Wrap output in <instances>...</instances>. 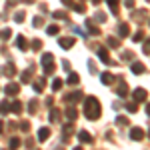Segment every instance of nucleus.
Listing matches in <instances>:
<instances>
[{
    "mask_svg": "<svg viewBox=\"0 0 150 150\" xmlns=\"http://www.w3.org/2000/svg\"><path fill=\"white\" fill-rule=\"evenodd\" d=\"M84 116H86L88 120L100 118V104H98V98L88 96V98L84 100Z\"/></svg>",
    "mask_w": 150,
    "mask_h": 150,
    "instance_id": "nucleus-1",
    "label": "nucleus"
},
{
    "mask_svg": "<svg viewBox=\"0 0 150 150\" xmlns=\"http://www.w3.org/2000/svg\"><path fill=\"white\" fill-rule=\"evenodd\" d=\"M40 62H42L44 74H52L54 68H56V64H54V54H52V52H44L42 58H40Z\"/></svg>",
    "mask_w": 150,
    "mask_h": 150,
    "instance_id": "nucleus-2",
    "label": "nucleus"
},
{
    "mask_svg": "<svg viewBox=\"0 0 150 150\" xmlns=\"http://www.w3.org/2000/svg\"><path fill=\"white\" fill-rule=\"evenodd\" d=\"M64 100H66V104H76V102H80L82 100V92L80 90H74V92H70L64 96Z\"/></svg>",
    "mask_w": 150,
    "mask_h": 150,
    "instance_id": "nucleus-3",
    "label": "nucleus"
},
{
    "mask_svg": "<svg viewBox=\"0 0 150 150\" xmlns=\"http://www.w3.org/2000/svg\"><path fill=\"white\" fill-rule=\"evenodd\" d=\"M146 90L144 88H136V90H132V98H134V102H144L146 100Z\"/></svg>",
    "mask_w": 150,
    "mask_h": 150,
    "instance_id": "nucleus-4",
    "label": "nucleus"
},
{
    "mask_svg": "<svg viewBox=\"0 0 150 150\" xmlns=\"http://www.w3.org/2000/svg\"><path fill=\"white\" fill-rule=\"evenodd\" d=\"M0 74H2V76H8V78H12V76L16 74V68H14V64H12V62H8L6 66H2V68H0Z\"/></svg>",
    "mask_w": 150,
    "mask_h": 150,
    "instance_id": "nucleus-5",
    "label": "nucleus"
},
{
    "mask_svg": "<svg viewBox=\"0 0 150 150\" xmlns=\"http://www.w3.org/2000/svg\"><path fill=\"white\" fill-rule=\"evenodd\" d=\"M74 42H76V40H74L72 36H64V38H60V40H58V44H60V48H64V50H68V48H72V46H74Z\"/></svg>",
    "mask_w": 150,
    "mask_h": 150,
    "instance_id": "nucleus-6",
    "label": "nucleus"
},
{
    "mask_svg": "<svg viewBox=\"0 0 150 150\" xmlns=\"http://www.w3.org/2000/svg\"><path fill=\"white\" fill-rule=\"evenodd\" d=\"M130 138L136 140V142H140V140L144 138V130H142V128H138V126H134L132 130H130Z\"/></svg>",
    "mask_w": 150,
    "mask_h": 150,
    "instance_id": "nucleus-7",
    "label": "nucleus"
},
{
    "mask_svg": "<svg viewBox=\"0 0 150 150\" xmlns=\"http://www.w3.org/2000/svg\"><path fill=\"white\" fill-rule=\"evenodd\" d=\"M98 58H100V62H104V64H112V60H110V56H108V50L104 46L98 48Z\"/></svg>",
    "mask_w": 150,
    "mask_h": 150,
    "instance_id": "nucleus-8",
    "label": "nucleus"
},
{
    "mask_svg": "<svg viewBox=\"0 0 150 150\" xmlns=\"http://www.w3.org/2000/svg\"><path fill=\"white\" fill-rule=\"evenodd\" d=\"M100 82L106 84V86H110V84L114 82V74H112V72H100Z\"/></svg>",
    "mask_w": 150,
    "mask_h": 150,
    "instance_id": "nucleus-9",
    "label": "nucleus"
},
{
    "mask_svg": "<svg viewBox=\"0 0 150 150\" xmlns=\"http://www.w3.org/2000/svg\"><path fill=\"white\" fill-rule=\"evenodd\" d=\"M78 140H80V142H86V144H92V136H90V132H86V130H80V132H78Z\"/></svg>",
    "mask_w": 150,
    "mask_h": 150,
    "instance_id": "nucleus-10",
    "label": "nucleus"
},
{
    "mask_svg": "<svg viewBox=\"0 0 150 150\" xmlns=\"http://www.w3.org/2000/svg\"><path fill=\"white\" fill-rule=\"evenodd\" d=\"M76 116H78L76 108H74L72 104H68V108H66V118H68L70 122H74V120H76Z\"/></svg>",
    "mask_w": 150,
    "mask_h": 150,
    "instance_id": "nucleus-11",
    "label": "nucleus"
},
{
    "mask_svg": "<svg viewBox=\"0 0 150 150\" xmlns=\"http://www.w3.org/2000/svg\"><path fill=\"white\" fill-rule=\"evenodd\" d=\"M16 48H20V50H28V44H26V38H24L22 34H18L16 36Z\"/></svg>",
    "mask_w": 150,
    "mask_h": 150,
    "instance_id": "nucleus-12",
    "label": "nucleus"
},
{
    "mask_svg": "<svg viewBox=\"0 0 150 150\" xmlns=\"http://www.w3.org/2000/svg\"><path fill=\"white\" fill-rule=\"evenodd\" d=\"M116 92H118V96H120V98H124V96L128 94V86H126V82H124V80H120L118 88H116Z\"/></svg>",
    "mask_w": 150,
    "mask_h": 150,
    "instance_id": "nucleus-13",
    "label": "nucleus"
},
{
    "mask_svg": "<svg viewBox=\"0 0 150 150\" xmlns=\"http://www.w3.org/2000/svg\"><path fill=\"white\" fill-rule=\"evenodd\" d=\"M130 34V28H128V24H118V36H120V38H126V36Z\"/></svg>",
    "mask_w": 150,
    "mask_h": 150,
    "instance_id": "nucleus-14",
    "label": "nucleus"
},
{
    "mask_svg": "<svg viewBox=\"0 0 150 150\" xmlns=\"http://www.w3.org/2000/svg\"><path fill=\"white\" fill-rule=\"evenodd\" d=\"M32 86H34L36 92H42V90H44V86H46V80H44V78H38V80L32 82Z\"/></svg>",
    "mask_w": 150,
    "mask_h": 150,
    "instance_id": "nucleus-15",
    "label": "nucleus"
},
{
    "mask_svg": "<svg viewBox=\"0 0 150 150\" xmlns=\"http://www.w3.org/2000/svg\"><path fill=\"white\" fill-rule=\"evenodd\" d=\"M130 70H132V74H142V72H144V64H142V62H132Z\"/></svg>",
    "mask_w": 150,
    "mask_h": 150,
    "instance_id": "nucleus-16",
    "label": "nucleus"
},
{
    "mask_svg": "<svg viewBox=\"0 0 150 150\" xmlns=\"http://www.w3.org/2000/svg\"><path fill=\"white\" fill-rule=\"evenodd\" d=\"M30 80H32V68L24 70V72H22V76H20V82H22V84H28Z\"/></svg>",
    "mask_w": 150,
    "mask_h": 150,
    "instance_id": "nucleus-17",
    "label": "nucleus"
},
{
    "mask_svg": "<svg viewBox=\"0 0 150 150\" xmlns=\"http://www.w3.org/2000/svg\"><path fill=\"white\" fill-rule=\"evenodd\" d=\"M10 112H14V114H20V112H22V102H20V100H14V102L10 104Z\"/></svg>",
    "mask_w": 150,
    "mask_h": 150,
    "instance_id": "nucleus-18",
    "label": "nucleus"
},
{
    "mask_svg": "<svg viewBox=\"0 0 150 150\" xmlns=\"http://www.w3.org/2000/svg\"><path fill=\"white\" fill-rule=\"evenodd\" d=\"M4 90H6V94H8V96H14V94H16V92H18V90H20V86L12 82V84H8V86H6Z\"/></svg>",
    "mask_w": 150,
    "mask_h": 150,
    "instance_id": "nucleus-19",
    "label": "nucleus"
},
{
    "mask_svg": "<svg viewBox=\"0 0 150 150\" xmlns=\"http://www.w3.org/2000/svg\"><path fill=\"white\" fill-rule=\"evenodd\" d=\"M48 136H50V130H48V128H40V130H38V140H40V142L48 140Z\"/></svg>",
    "mask_w": 150,
    "mask_h": 150,
    "instance_id": "nucleus-20",
    "label": "nucleus"
},
{
    "mask_svg": "<svg viewBox=\"0 0 150 150\" xmlns=\"http://www.w3.org/2000/svg\"><path fill=\"white\" fill-rule=\"evenodd\" d=\"M86 28H88V32H90V34H100V30H98V28H96V26H94V22L92 20H86Z\"/></svg>",
    "mask_w": 150,
    "mask_h": 150,
    "instance_id": "nucleus-21",
    "label": "nucleus"
},
{
    "mask_svg": "<svg viewBox=\"0 0 150 150\" xmlns=\"http://www.w3.org/2000/svg\"><path fill=\"white\" fill-rule=\"evenodd\" d=\"M66 82H68L70 86H76V84H78V82H80V76H78V74H74V72H72V74H70L68 78H66Z\"/></svg>",
    "mask_w": 150,
    "mask_h": 150,
    "instance_id": "nucleus-22",
    "label": "nucleus"
},
{
    "mask_svg": "<svg viewBox=\"0 0 150 150\" xmlns=\"http://www.w3.org/2000/svg\"><path fill=\"white\" fill-rule=\"evenodd\" d=\"M52 18H56V20H68V14L62 10H56V12H52Z\"/></svg>",
    "mask_w": 150,
    "mask_h": 150,
    "instance_id": "nucleus-23",
    "label": "nucleus"
},
{
    "mask_svg": "<svg viewBox=\"0 0 150 150\" xmlns=\"http://www.w3.org/2000/svg\"><path fill=\"white\" fill-rule=\"evenodd\" d=\"M106 2H108V6H110L112 14H118V2H120V0H106Z\"/></svg>",
    "mask_w": 150,
    "mask_h": 150,
    "instance_id": "nucleus-24",
    "label": "nucleus"
},
{
    "mask_svg": "<svg viewBox=\"0 0 150 150\" xmlns=\"http://www.w3.org/2000/svg\"><path fill=\"white\" fill-rule=\"evenodd\" d=\"M10 112V104L6 102V100H2L0 102V114H8Z\"/></svg>",
    "mask_w": 150,
    "mask_h": 150,
    "instance_id": "nucleus-25",
    "label": "nucleus"
},
{
    "mask_svg": "<svg viewBox=\"0 0 150 150\" xmlns=\"http://www.w3.org/2000/svg\"><path fill=\"white\" fill-rule=\"evenodd\" d=\"M46 32H48V34H50V36H56L58 32H60V28H58L56 24H50V26H48V28H46Z\"/></svg>",
    "mask_w": 150,
    "mask_h": 150,
    "instance_id": "nucleus-26",
    "label": "nucleus"
},
{
    "mask_svg": "<svg viewBox=\"0 0 150 150\" xmlns=\"http://www.w3.org/2000/svg\"><path fill=\"white\" fill-rule=\"evenodd\" d=\"M24 18H26V12L24 10H20V12L14 14V22H24Z\"/></svg>",
    "mask_w": 150,
    "mask_h": 150,
    "instance_id": "nucleus-27",
    "label": "nucleus"
},
{
    "mask_svg": "<svg viewBox=\"0 0 150 150\" xmlns=\"http://www.w3.org/2000/svg\"><path fill=\"white\" fill-rule=\"evenodd\" d=\"M108 46H110V48H118V46H120V42L116 40L114 36H108Z\"/></svg>",
    "mask_w": 150,
    "mask_h": 150,
    "instance_id": "nucleus-28",
    "label": "nucleus"
},
{
    "mask_svg": "<svg viewBox=\"0 0 150 150\" xmlns=\"http://www.w3.org/2000/svg\"><path fill=\"white\" fill-rule=\"evenodd\" d=\"M36 110H38V102H36V100H30V104H28V112L34 114Z\"/></svg>",
    "mask_w": 150,
    "mask_h": 150,
    "instance_id": "nucleus-29",
    "label": "nucleus"
},
{
    "mask_svg": "<svg viewBox=\"0 0 150 150\" xmlns=\"http://www.w3.org/2000/svg\"><path fill=\"white\" fill-rule=\"evenodd\" d=\"M18 146H20V138H16V136L10 138V150H16Z\"/></svg>",
    "mask_w": 150,
    "mask_h": 150,
    "instance_id": "nucleus-30",
    "label": "nucleus"
},
{
    "mask_svg": "<svg viewBox=\"0 0 150 150\" xmlns=\"http://www.w3.org/2000/svg\"><path fill=\"white\" fill-rule=\"evenodd\" d=\"M10 36H12L10 28H4V30H2V32H0V38H2V40H8V38H10Z\"/></svg>",
    "mask_w": 150,
    "mask_h": 150,
    "instance_id": "nucleus-31",
    "label": "nucleus"
},
{
    "mask_svg": "<svg viewBox=\"0 0 150 150\" xmlns=\"http://www.w3.org/2000/svg\"><path fill=\"white\" fill-rule=\"evenodd\" d=\"M70 6H72V10H76V12H84V4H80V2H76V4H74V2H72V4H70Z\"/></svg>",
    "mask_w": 150,
    "mask_h": 150,
    "instance_id": "nucleus-32",
    "label": "nucleus"
},
{
    "mask_svg": "<svg viewBox=\"0 0 150 150\" xmlns=\"http://www.w3.org/2000/svg\"><path fill=\"white\" fill-rule=\"evenodd\" d=\"M58 118H60V112H58L56 108H52V110H50V120H52V122H56Z\"/></svg>",
    "mask_w": 150,
    "mask_h": 150,
    "instance_id": "nucleus-33",
    "label": "nucleus"
},
{
    "mask_svg": "<svg viewBox=\"0 0 150 150\" xmlns=\"http://www.w3.org/2000/svg\"><path fill=\"white\" fill-rule=\"evenodd\" d=\"M62 84H64V82L60 80V78H54V80H52V88H54V90H60Z\"/></svg>",
    "mask_w": 150,
    "mask_h": 150,
    "instance_id": "nucleus-34",
    "label": "nucleus"
},
{
    "mask_svg": "<svg viewBox=\"0 0 150 150\" xmlns=\"http://www.w3.org/2000/svg\"><path fill=\"white\" fill-rule=\"evenodd\" d=\"M116 122H118V126H126V124H128V118H126V116H118V118H116Z\"/></svg>",
    "mask_w": 150,
    "mask_h": 150,
    "instance_id": "nucleus-35",
    "label": "nucleus"
},
{
    "mask_svg": "<svg viewBox=\"0 0 150 150\" xmlns=\"http://www.w3.org/2000/svg\"><path fill=\"white\" fill-rule=\"evenodd\" d=\"M42 22H44V18H42V16H34V20H32V24H34V28H38V26H42Z\"/></svg>",
    "mask_w": 150,
    "mask_h": 150,
    "instance_id": "nucleus-36",
    "label": "nucleus"
},
{
    "mask_svg": "<svg viewBox=\"0 0 150 150\" xmlns=\"http://www.w3.org/2000/svg\"><path fill=\"white\" fill-rule=\"evenodd\" d=\"M30 46L34 48V50H40V48H42V40H38V38H36V40H32V44H30Z\"/></svg>",
    "mask_w": 150,
    "mask_h": 150,
    "instance_id": "nucleus-37",
    "label": "nucleus"
},
{
    "mask_svg": "<svg viewBox=\"0 0 150 150\" xmlns=\"http://www.w3.org/2000/svg\"><path fill=\"white\" fill-rule=\"evenodd\" d=\"M94 18H96L98 22H106V14H104V12H96V16H94Z\"/></svg>",
    "mask_w": 150,
    "mask_h": 150,
    "instance_id": "nucleus-38",
    "label": "nucleus"
},
{
    "mask_svg": "<svg viewBox=\"0 0 150 150\" xmlns=\"http://www.w3.org/2000/svg\"><path fill=\"white\" fill-rule=\"evenodd\" d=\"M126 108H128V112H132V114H134V112L138 110V106H136V102H130V104L126 106Z\"/></svg>",
    "mask_w": 150,
    "mask_h": 150,
    "instance_id": "nucleus-39",
    "label": "nucleus"
},
{
    "mask_svg": "<svg viewBox=\"0 0 150 150\" xmlns=\"http://www.w3.org/2000/svg\"><path fill=\"white\" fill-rule=\"evenodd\" d=\"M20 130L22 132H28L30 130V122H20Z\"/></svg>",
    "mask_w": 150,
    "mask_h": 150,
    "instance_id": "nucleus-40",
    "label": "nucleus"
},
{
    "mask_svg": "<svg viewBox=\"0 0 150 150\" xmlns=\"http://www.w3.org/2000/svg\"><path fill=\"white\" fill-rule=\"evenodd\" d=\"M142 38H144V32H136V34H134V38H132V40H134V42H140V40H142Z\"/></svg>",
    "mask_w": 150,
    "mask_h": 150,
    "instance_id": "nucleus-41",
    "label": "nucleus"
},
{
    "mask_svg": "<svg viewBox=\"0 0 150 150\" xmlns=\"http://www.w3.org/2000/svg\"><path fill=\"white\" fill-rule=\"evenodd\" d=\"M88 68H90V72H92V74H96V64H94V60H90V62H88Z\"/></svg>",
    "mask_w": 150,
    "mask_h": 150,
    "instance_id": "nucleus-42",
    "label": "nucleus"
},
{
    "mask_svg": "<svg viewBox=\"0 0 150 150\" xmlns=\"http://www.w3.org/2000/svg\"><path fill=\"white\" fill-rule=\"evenodd\" d=\"M144 54H150V38L144 42Z\"/></svg>",
    "mask_w": 150,
    "mask_h": 150,
    "instance_id": "nucleus-43",
    "label": "nucleus"
},
{
    "mask_svg": "<svg viewBox=\"0 0 150 150\" xmlns=\"http://www.w3.org/2000/svg\"><path fill=\"white\" fill-rule=\"evenodd\" d=\"M122 58H124V60H130V58H134V54H132V52H124Z\"/></svg>",
    "mask_w": 150,
    "mask_h": 150,
    "instance_id": "nucleus-44",
    "label": "nucleus"
},
{
    "mask_svg": "<svg viewBox=\"0 0 150 150\" xmlns=\"http://www.w3.org/2000/svg\"><path fill=\"white\" fill-rule=\"evenodd\" d=\"M124 4H126V8H132L134 6V0H124Z\"/></svg>",
    "mask_w": 150,
    "mask_h": 150,
    "instance_id": "nucleus-45",
    "label": "nucleus"
},
{
    "mask_svg": "<svg viewBox=\"0 0 150 150\" xmlns=\"http://www.w3.org/2000/svg\"><path fill=\"white\" fill-rule=\"evenodd\" d=\"M62 4H66V6H70V4H72V0H62Z\"/></svg>",
    "mask_w": 150,
    "mask_h": 150,
    "instance_id": "nucleus-46",
    "label": "nucleus"
},
{
    "mask_svg": "<svg viewBox=\"0 0 150 150\" xmlns=\"http://www.w3.org/2000/svg\"><path fill=\"white\" fill-rule=\"evenodd\" d=\"M18 0H8V6H12V4H16Z\"/></svg>",
    "mask_w": 150,
    "mask_h": 150,
    "instance_id": "nucleus-47",
    "label": "nucleus"
},
{
    "mask_svg": "<svg viewBox=\"0 0 150 150\" xmlns=\"http://www.w3.org/2000/svg\"><path fill=\"white\" fill-rule=\"evenodd\" d=\"M146 114L150 116V104H148V106H146Z\"/></svg>",
    "mask_w": 150,
    "mask_h": 150,
    "instance_id": "nucleus-48",
    "label": "nucleus"
},
{
    "mask_svg": "<svg viewBox=\"0 0 150 150\" xmlns=\"http://www.w3.org/2000/svg\"><path fill=\"white\" fill-rule=\"evenodd\" d=\"M92 2H94V4H100V0H92Z\"/></svg>",
    "mask_w": 150,
    "mask_h": 150,
    "instance_id": "nucleus-49",
    "label": "nucleus"
},
{
    "mask_svg": "<svg viewBox=\"0 0 150 150\" xmlns=\"http://www.w3.org/2000/svg\"><path fill=\"white\" fill-rule=\"evenodd\" d=\"M2 128H4V126H2V122H0V132H2Z\"/></svg>",
    "mask_w": 150,
    "mask_h": 150,
    "instance_id": "nucleus-50",
    "label": "nucleus"
},
{
    "mask_svg": "<svg viewBox=\"0 0 150 150\" xmlns=\"http://www.w3.org/2000/svg\"><path fill=\"white\" fill-rule=\"evenodd\" d=\"M74 150H82V148H80V146H76V148H74Z\"/></svg>",
    "mask_w": 150,
    "mask_h": 150,
    "instance_id": "nucleus-51",
    "label": "nucleus"
},
{
    "mask_svg": "<svg viewBox=\"0 0 150 150\" xmlns=\"http://www.w3.org/2000/svg\"><path fill=\"white\" fill-rule=\"evenodd\" d=\"M146 2H150V0H146Z\"/></svg>",
    "mask_w": 150,
    "mask_h": 150,
    "instance_id": "nucleus-52",
    "label": "nucleus"
},
{
    "mask_svg": "<svg viewBox=\"0 0 150 150\" xmlns=\"http://www.w3.org/2000/svg\"><path fill=\"white\" fill-rule=\"evenodd\" d=\"M58 150H62V148H58Z\"/></svg>",
    "mask_w": 150,
    "mask_h": 150,
    "instance_id": "nucleus-53",
    "label": "nucleus"
}]
</instances>
